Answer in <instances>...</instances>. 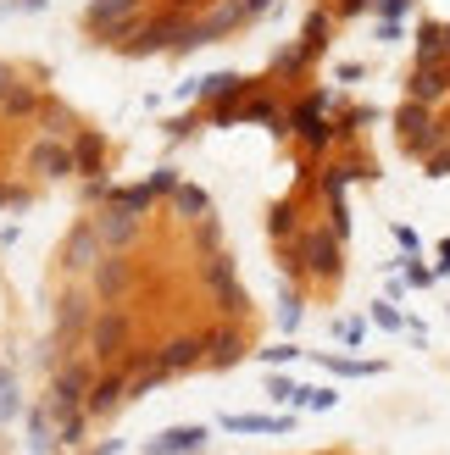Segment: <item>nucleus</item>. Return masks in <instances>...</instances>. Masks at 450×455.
I'll return each instance as SVG.
<instances>
[{
  "mask_svg": "<svg viewBox=\"0 0 450 455\" xmlns=\"http://www.w3.org/2000/svg\"><path fill=\"white\" fill-rule=\"evenodd\" d=\"M445 39H450V22H445Z\"/></svg>",
  "mask_w": 450,
  "mask_h": 455,
  "instance_id": "nucleus-61",
  "label": "nucleus"
},
{
  "mask_svg": "<svg viewBox=\"0 0 450 455\" xmlns=\"http://www.w3.org/2000/svg\"><path fill=\"white\" fill-rule=\"evenodd\" d=\"M284 267L301 272V278H317V283H340L345 272V239L333 228H301V239L284 250Z\"/></svg>",
  "mask_w": 450,
  "mask_h": 455,
  "instance_id": "nucleus-1",
  "label": "nucleus"
},
{
  "mask_svg": "<svg viewBox=\"0 0 450 455\" xmlns=\"http://www.w3.org/2000/svg\"><path fill=\"white\" fill-rule=\"evenodd\" d=\"M256 355L267 361V367H289V361H295L301 350H295V345H273V350H256Z\"/></svg>",
  "mask_w": 450,
  "mask_h": 455,
  "instance_id": "nucleus-50",
  "label": "nucleus"
},
{
  "mask_svg": "<svg viewBox=\"0 0 450 455\" xmlns=\"http://www.w3.org/2000/svg\"><path fill=\"white\" fill-rule=\"evenodd\" d=\"M267 400H278V405H306V389L295 378H284L278 367H273V378H267Z\"/></svg>",
  "mask_w": 450,
  "mask_h": 455,
  "instance_id": "nucleus-36",
  "label": "nucleus"
},
{
  "mask_svg": "<svg viewBox=\"0 0 450 455\" xmlns=\"http://www.w3.org/2000/svg\"><path fill=\"white\" fill-rule=\"evenodd\" d=\"M200 283L212 289V300H217V311L229 316V323H245V311H251V300H245V289H239V278H234V261L222 256H206V267H200Z\"/></svg>",
  "mask_w": 450,
  "mask_h": 455,
  "instance_id": "nucleus-10",
  "label": "nucleus"
},
{
  "mask_svg": "<svg viewBox=\"0 0 450 455\" xmlns=\"http://www.w3.org/2000/svg\"><path fill=\"white\" fill-rule=\"evenodd\" d=\"M356 184V178H350V167L345 162H328L323 167V178H317V189H323V200H345V189Z\"/></svg>",
  "mask_w": 450,
  "mask_h": 455,
  "instance_id": "nucleus-33",
  "label": "nucleus"
},
{
  "mask_svg": "<svg viewBox=\"0 0 450 455\" xmlns=\"http://www.w3.org/2000/svg\"><path fill=\"white\" fill-rule=\"evenodd\" d=\"M317 361H323L333 378H373V372H384V361H350V355H328V350Z\"/></svg>",
  "mask_w": 450,
  "mask_h": 455,
  "instance_id": "nucleus-32",
  "label": "nucleus"
},
{
  "mask_svg": "<svg viewBox=\"0 0 450 455\" xmlns=\"http://www.w3.org/2000/svg\"><path fill=\"white\" fill-rule=\"evenodd\" d=\"M333 405H340L333 389H306V411H333Z\"/></svg>",
  "mask_w": 450,
  "mask_h": 455,
  "instance_id": "nucleus-48",
  "label": "nucleus"
},
{
  "mask_svg": "<svg viewBox=\"0 0 450 455\" xmlns=\"http://www.w3.org/2000/svg\"><path fill=\"white\" fill-rule=\"evenodd\" d=\"M267 239H273L278 250H289L301 239V206H295V200H278V206L267 212Z\"/></svg>",
  "mask_w": 450,
  "mask_h": 455,
  "instance_id": "nucleus-27",
  "label": "nucleus"
},
{
  "mask_svg": "<svg viewBox=\"0 0 450 455\" xmlns=\"http://www.w3.org/2000/svg\"><path fill=\"white\" fill-rule=\"evenodd\" d=\"M44 106V89H28V84H12L6 95H0V117L6 123H34Z\"/></svg>",
  "mask_w": 450,
  "mask_h": 455,
  "instance_id": "nucleus-25",
  "label": "nucleus"
},
{
  "mask_svg": "<svg viewBox=\"0 0 450 455\" xmlns=\"http://www.w3.org/2000/svg\"><path fill=\"white\" fill-rule=\"evenodd\" d=\"M100 256H106V244H100V234H95V222H78L73 234H67V244H61V272H73V278H89Z\"/></svg>",
  "mask_w": 450,
  "mask_h": 455,
  "instance_id": "nucleus-15",
  "label": "nucleus"
},
{
  "mask_svg": "<svg viewBox=\"0 0 450 455\" xmlns=\"http://www.w3.org/2000/svg\"><path fill=\"white\" fill-rule=\"evenodd\" d=\"M140 17H145V0H89L84 6V34L95 44H111V51H117Z\"/></svg>",
  "mask_w": 450,
  "mask_h": 455,
  "instance_id": "nucleus-6",
  "label": "nucleus"
},
{
  "mask_svg": "<svg viewBox=\"0 0 450 455\" xmlns=\"http://www.w3.org/2000/svg\"><path fill=\"white\" fill-rule=\"evenodd\" d=\"M6 206L28 212V206H34V195H28V189H17V184H0V212H6Z\"/></svg>",
  "mask_w": 450,
  "mask_h": 455,
  "instance_id": "nucleus-46",
  "label": "nucleus"
},
{
  "mask_svg": "<svg viewBox=\"0 0 450 455\" xmlns=\"http://www.w3.org/2000/svg\"><path fill=\"white\" fill-rule=\"evenodd\" d=\"M239 6H245V17L256 22V17H267V12H273V0H239Z\"/></svg>",
  "mask_w": 450,
  "mask_h": 455,
  "instance_id": "nucleus-53",
  "label": "nucleus"
},
{
  "mask_svg": "<svg viewBox=\"0 0 450 455\" xmlns=\"http://www.w3.org/2000/svg\"><path fill=\"white\" fill-rule=\"evenodd\" d=\"M123 450H128V444H123V439H100V444H95V450H84V455H123Z\"/></svg>",
  "mask_w": 450,
  "mask_h": 455,
  "instance_id": "nucleus-54",
  "label": "nucleus"
},
{
  "mask_svg": "<svg viewBox=\"0 0 450 455\" xmlns=\"http://www.w3.org/2000/svg\"><path fill=\"white\" fill-rule=\"evenodd\" d=\"M200 123H206L200 111H195V117H173V123H167V140H173V145H184L189 133H200Z\"/></svg>",
  "mask_w": 450,
  "mask_h": 455,
  "instance_id": "nucleus-41",
  "label": "nucleus"
},
{
  "mask_svg": "<svg viewBox=\"0 0 450 455\" xmlns=\"http://www.w3.org/2000/svg\"><path fill=\"white\" fill-rule=\"evenodd\" d=\"M406 100L445 106V100H450V61H412V73H406Z\"/></svg>",
  "mask_w": 450,
  "mask_h": 455,
  "instance_id": "nucleus-16",
  "label": "nucleus"
},
{
  "mask_svg": "<svg viewBox=\"0 0 450 455\" xmlns=\"http://www.w3.org/2000/svg\"><path fill=\"white\" fill-rule=\"evenodd\" d=\"M301 316H306V300H301L295 289H284V294H278V328H284V333H295V328H301Z\"/></svg>",
  "mask_w": 450,
  "mask_h": 455,
  "instance_id": "nucleus-38",
  "label": "nucleus"
},
{
  "mask_svg": "<svg viewBox=\"0 0 450 455\" xmlns=\"http://www.w3.org/2000/svg\"><path fill=\"white\" fill-rule=\"evenodd\" d=\"M12 84H17V67H12V61H0V95H6Z\"/></svg>",
  "mask_w": 450,
  "mask_h": 455,
  "instance_id": "nucleus-57",
  "label": "nucleus"
},
{
  "mask_svg": "<svg viewBox=\"0 0 450 455\" xmlns=\"http://www.w3.org/2000/svg\"><path fill=\"white\" fill-rule=\"evenodd\" d=\"M167 200H173V217H178V222H200V217L212 212V195L200 189V184H189V178H178V189H173Z\"/></svg>",
  "mask_w": 450,
  "mask_h": 455,
  "instance_id": "nucleus-26",
  "label": "nucleus"
},
{
  "mask_svg": "<svg viewBox=\"0 0 450 455\" xmlns=\"http://www.w3.org/2000/svg\"><path fill=\"white\" fill-rule=\"evenodd\" d=\"M95 234H100V244L106 250H133L140 244V234H145V217H133V212H123V206H95Z\"/></svg>",
  "mask_w": 450,
  "mask_h": 455,
  "instance_id": "nucleus-14",
  "label": "nucleus"
},
{
  "mask_svg": "<svg viewBox=\"0 0 450 455\" xmlns=\"http://www.w3.org/2000/svg\"><path fill=\"white\" fill-rule=\"evenodd\" d=\"M167 6H173V12H189V17H195V12H206L212 0H167Z\"/></svg>",
  "mask_w": 450,
  "mask_h": 455,
  "instance_id": "nucleus-55",
  "label": "nucleus"
},
{
  "mask_svg": "<svg viewBox=\"0 0 450 455\" xmlns=\"http://www.w3.org/2000/svg\"><path fill=\"white\" fill-rule=\"evenodd\" d=\"M333 339H345V345L356 350L367 339V323H362V316H340V323H333Z\"/></svg>",
  "mask_w": 450,
  "mask_h": 455,
  "instance_id": "nucleus-39",
  "label": "nucleus"
},
{
  "mask_svg": "<svg viewBox=\"0 0 450 455\" xmlns=\"http://www.w3.org/2000/svg\"><path fill=\"white\" fill-rule=\"evenodd\" d=\"M251 89H261V78H245V73H206V78H195V95L206 106H239Z\"/></svg>",
  "mask_w": 450,
  "mask_h": 455,
  "instance_id": "nucleus-19",
  "label": "nucleus"
},
{
  "mask_svg": "<svg viewBox=\"0 0 450 455\" xmlns=\"http://www.w3.org/2000/svg\"><path fill=\"white\" fill-rule=\"evenodd\" d=\"M156 367H162L167 378L206 367V339H200V333H178V339H167V345L156 350Z\"/></svg>",
  "mask_w": 450,
  "mask_h": 455,
  "instance_id": "nucleus-18",
  "label": "nucleus"
},
{
  "mask_svg": "<svg viewBox=\"0 0 450 455\" xmlns=\"http://www.w3.org/2000/svg\"><path fill=\"white\" fill-rule=\"evenodd\" d=\"M373 323L384 328V333H400V328H406V316L395 311V300H378V306H373Z\"/></svg>",
  "mask_w": 450,
  "mask_h": 455,
  "instance_id": "nucleus-40",
  "label": "nucleus"
},
{
  "mask_svg": "<svg viewBox=\"0 0 450 455\" xmlns=\"http://www.w3.org/2000/svg\"><path fill=\"white\" fill-rule=\"evenodd\" d=\"M328 89H306V95L284 111L289 133L301 140V156H328L333 150V117H328Z\"/></svg>",
  "mask_w": 450,
  "mask_h": 455,
  "instance_id": "nucleus-3",
  "label": "nucleus"
},
{
  "mask_svg": "<svg viewBox=\"0 0 450 455\" xmlns=\"http://www.w3.org/2000/svg\"><path fill=\"white\" fill-rule=\"evenodd\" d=\"M333 22H340V17H333L328 6H311V12H306V22H301V51H306L311 61L328 56V44H333Z\"/></svg>",
  "mask_w": 450,
  "mask_h": 455,
  "instance_id": "nucleus-22",
  "label": "nucleus"
},
{
  "mask_svg": "<svg viewBox=\"0 0 450 455\" xmlns=\"http://www.w3.org/2000/svg\"><path fill=\"white\" fill-rule=\"evenodd\" d=\"M184 28H189V12H173V6H162V12H145L140 22H133V34L117 44V56H128V61H145V56H178V44H184Z\"/></svg>",
  "mask_w": 450,
  "mask_h": 455,
  "instance_id": "nucleus-2",
  "label": "nucleus"
},
{
  "mask_svg": "<svg viewBox=\"0 0 450 455\" xmlns=\"http://www.w3.org/2000/svg\"><path fill=\"white\" fill-rule=\"evenodd\" d=\"M212 439V427H200V422H184V427H167L162 439H150L145 455H200Z\"/></svg>",
  "mask_w": 450,
  "mask_h": 455,
  "instance_id": "nucleus-21",
  "label": "nucleus"
},
{
  "mask_svg": "<svg viewBox=\"0 0 450 455\" xmlns=\"http://www.w3.org/2000/svg\"><path fill=\"white\" fill-rule=\"evenodd\" d=\"M422 178H450V145H439L434 156H422Z\"/></svg>",
  "mask_w": 450,
  "mask_h": 455,
  "instance_id": "nucleus-42",
  "label": "nucleus"
},
{
  "mask_svg": "<svg viewBox=\"0 0 450 455\" xmlns=\"http://www.w3.org/2000/svg\"><path fill=\"white\" fill-rule=\"evenodd\" d=\"M17 411H22L17 378H12V367H0V427H12V422H17Z\"/></svg>",
  "mask_w": 450,
  "mask_h": 455,
  "instance_id": "nucleus-34",
  "label": "nucleus"
},
{
  "mask_svg": "<svg viewBox=\"0 0 450 455\" xmlns=\"http://www.w3.org/2000/svg\"><path fill=\"white\" fill-rule=\"evenodd\" d=\"M378 39H384V44H400V22H378Z\"/></svg>",
  "mask_w": 450,
  "mask_h": 455,
  "instance_id": "nucleus-56",
  "label": "nucleus"
},
{
  "mask_svg": "<svg viewBox=\"0 0 450 455\" xmlns=\"http://www.w3.org/2000/svg\"><path fill=\"white\" fill-rule=\"evenodd\" d=\"M222 427H229V434H289V427H295V417H261V411H234V417H222Z\"/></svg>",
  "mask_w": 450,
  "mask_h": 455,
  "instance_id": "nucleus-29",
  "label": "nucleus"
},
{
  "mask_svg": "<svg viewBox=\"0 0 450 455\" xmlns=\"http://www.w3.org/2000/svg\"><path fill=\"white\" fill-rule=\"evenodd\" d=\"M12 12H44V0H6Z\"/></svg>",
  "mask_w": 450,
  "mask_h": 455,
  "instance_id": "nucleus-59",
  "label": "nucleus"
},
{
  "mask_svg": "<svg viewBox=\"0 0 450 455\" xmlns=\"http://www.w3.org/2000/svg\"><path fill=\"white\" fill-rule=\"evenodd\" d=\"M67 145H73V162H78L84 178H100L106 172V133L100 128H78Z\"/></svg>",
  "mask_w": 450,
  "mask_h": 455,
  "instance_id": "nucleus-23",
  "label": "nucleus"
},
{
  "mask_svg": "<svg viewBox=\"0 0 450 455\" xmlns=\"http://www.w3.org/2000/svg\"><path fill=\"white\" fill-rule=\"evenodd\" d=\"M245 22H251V17H245L239 0H212L206 12H195V17H189V28H184V44H178V56L200 51V44H222L229 34H239Z\"/></svg>",
  "mask_w": 450,
  "mask_h": 455,
  "instance_id": "nucleus-7",
  "label": "nucleus"
},
{
  "mask_svg": "<svg viewBox=\"0 0 450 455\" xmlns=\"http://www.w3.org/2000/svg\"><path fill=\"white\" fill-rule=\"evenodd\" d=\"M328 12L340 17V22H350V17H367V12H373V0H328Z\"/></svg>",
  "mask_w": 450,
  "mask_h": 455,
  "instance_id": "nucleus-44",
  "label": "nucleus"
},
{
  "mask_svg": "<svg viewBox=\"0 0 450 455\" xmlns=\"http://www.w3.org/2000/svg\"><path fill=\"white\" fill-rule=\"evenodd\" d=\"M34 128L44 133V140H73L78 133V123H73V111H67L56 95H44V106H39V117H34Z\"/></svg>",
  "mask_w": 450,
  "mask_h": 455,
  "instance_id": "nucleus-28",
  "label": "nucleus"
},
{
  "mask_svg": "<svg viewBox=\"0 0 450 455\" xmlns=\"http://www.w3.org/2000/svg\"><path fill=\"white\" fill-rule=\"evenodd\" d=\"M328 228L340 239H350V206H345V200H328Z\"/></svg>",
  "mask_w": 450,
  "mask_h": 455,
  "instance_id": "nucleus-45",
  "label": "nucleus"
},
{
  "mask_svg": "<svg viewBox=\"0 0 450 455\" xmlns=\"http://www.w3.org/2000/svg\"><path fill=\"white\" fill-rule=\"evenodd\" d=\"M156 200H162V195H156V189H150V178H145V184H111L100 206H123V212H133V217H150V212H156Z\"/></svg>",
  "mask_w": 450,
  "mask_h": 455,
  "instance_id": "nucleus-24",
  "label": "nucleus"
},
{
  "mask_svg": "<svg viewBox=\"0 0 450 455\" xmlns=\"http://www.w3.org/2000/svg\"><path fill=\"white\" fill-rule=\"evenodd\" d=\"M245 123H261V128H273L278 140L289 133V123H284V106H278V95L267 89V78H261V89H251V95L239 100V128Z\"/></svg>",
  "mask_w": 450,
  "mask_h": 455,
  "instance_id": "nucleus-20",
  "label": "nucleus"
},
{
  "mask_svg": "<svg viewBox=\"0 0 450 455\" xmlns=\"http://www.w3.org/2000/svg\"><path fill=\"white\" fill-rule=\"evenodd\" d=\"M439 123H445V133H450V111H445V117H439Z\"/></svg>",
  "mask_w": 450,
  "mask_h": 455,
  "instance_id": "nucleus-60",
  "label": "nucleus"
},
{
  "mask_svg": "<svg viewBox=\"0 0 450 455\" xmlns=\"http://www.w3.org/2000/svg\"><path fill=\"white\" fill-rule=\"evenodd\" d=\"M395 244L406 250V256H417V244H422V239H417V228H406V222H395Z\"/></svg>",
  "mask_w": 450,
  "mask_h": 455,
  "instance_id": "nucleus-51",
  "label": "nucleus"
},
{
  "mask_svg": "<svg viewBox=\"0 0 450 455\" xmlns=\"http://www.w3.org/2000/svg\"><path fill=\"white\" fill-rule=\"evenodd\" d=\"M406 12H412V0H373V17L378 22H400Z\"/></svg>",
  "mask_w": 450,
  "mask_h": 455,
  "instance_id": "nucleus-43",
  "label": "nucleus"
},
{
  "mask_svg": "<svg viewBox=\"0 0 450 455\" xmlns=\"http://www.w3.org/2000/svg\"><path fill=\"white\" fill-rule=\"evenodd\" d=\"M434 272H439V278L450 272V239H439V261H434Z\"/></svg>",
  "mask_w": 450,
  "mask_h": 455,
  "instance_id": "nucleus-58",
  "label": "nucleus"
},
{
  "mask_svg": "<svg viewBox=\"0 0 450 455\" xmlns=\"http://www.w3.org/2000/svg\"><path fill=\"white\" fill-rule=\"evenodd\" d=\"M362 78H367L362 61H345V67H340V84H362Z\"/></svg>",
  "mask_w": 450,
  "mask_h": 455,
  "instance_id": "nucleus-52",
  "label": "nucleus"
},
{
  "mask_svg": "<svg viewBox=\"0 0 450 455\" xmlns=\"http://www.w3.org/2000/svg\"><path fill=\"white\" fill-rule=\"evenodd\" d=\"M89 300H95L89 289H67L61 300H56V339H61V350H73L78 339L89 333V323H95V306H89Z\"/></svg>",
  "mask_w": 450,
  "mask_h": 455,
  "instance_id": "nucleus-11",
  "label": "nucleus"
},
{
  "mask_svg": "<svg viewBox=\"0 0 450 455\" xmlns=\"http://www.w3.org/2000/svg\"><path fill=\"white\" fill-rule=\"evenodd\" d=\"M28 167L44 178V184H61V178H73V172H78L73 145H67V140H44V133L28 145Z\"/></svg>",
  "mask_w": 450,
  "mask_h": 455,
  "instance_id": "nucleus-17",
  "label": "nucleus"
},
{
  "mask_svg": "<svg viewBox=\"0 0 450 455\" xmlns=\"http://www.w3.org/2000/svg\"><path fill=\"white\" fill-rule=\"evenodd\" d=\"M84 427H89V411L56 417V444H61V450H78V444H84Z\"/></svg>",
  "mask_w": 450,
  "mask_h": 455,
  "instance_id": "nucleus-35",
  "label": "nucleus"
},
{
  "mask_svg": "<svg viewBox=\"0 0 450 455\" xmlns=\"http://www.w3.org/2000/svg\"><path fill=\"white\" fill-rule=\"evenodd\" d=\"M95 372H100V367H89V361H78V355H67L61 367L51 372V395H44V411H51V422L67 417V411H84V395H89V383H95Z\"/></svg>",
  "mask_w": 450,
  "mask_h": 455,
  "instance_id": "nucleus-8",
  "label": "nucleus"
},
{
  "mask_svg": "<svg viewBox=\"0 0 450 455\" xmlns=\"http://www.w3.org/2000/svg\"><path fill=\"white\" fill-rule=\"evenodd\" d=\"M84 350L95 355V367H117V361L133 350V316L123 306L95 311V323H89V333H84Z\"/></svg>",
  "mask_w": 450,
  "mask_h": 455,
  "instance_id": "nucleus-5",
  "label": "nucleus"
},
{
  "mask_svg": "<svg viewBox=\"0 0 450 455\" xmlns=\"http://www.w3.org/2000/svg\"><path fill=\"white\" fill-rule=\"evenodd\" d=\"M417 61H450V39H445V22H417Z\"/></svg>",
  "mask_w": 450,
  "mask_h": 455,
  "instance_id": "nucleus-30",
  "label": "nucleus"
},
{
  "mask_svg": "<svg viewBox=\"0 0 450 455\" xmlns=\"http://www.w3.org/2000/svg\"><path fill=\"white\" fill-rule=\"evenodd\" d=\"M434 278H439V272H434V267H417V261L406 256V283H412V289H429Z\"/></svg>",
  "mask_w": 450,
  "mask_h": 455,
  "instance_id": "nucleus-49",
  "label": "nucleus"
},
{
  "mask_svg": "<svg viewBox=\"0 0 450 455\" xmlns=\"http://www.w3.org/2000/svg\"><path fill=\"white\" fill-rule=\"evenodd\" d=\"M195 250H200V256H217V250H222V222L212 212L195 222Z\"/></svg>",
  "mask_w": 450,
  "mask_h": 455,
  "instance_id": "nucleus-37",
  "label": "nucleus"
},
{
  "mask_svg": "<svg viewBox=\"0 0 450 455\" xmlns=\"http://www.w3.org/2000/svg\"><path fill=\"white\" fill-rule=\"evenodd\" d=\"M123 405H128V372L123 367H100L95 383H89V395H84L89 422H106L111 411H123Z\"/></svg>",
  "mask_w": 450,
  "mask_h": 455,
  "instance_id": "nucleus-12",
  "label": "nucleus"
},
{
  "mask_svg": "<svg viewBox=\"0 0 450 455\" xmlns=\"http://www.w3.org/2000/svg\"><path fill=\"white\" fill-rule=\"evenodd\" d=\"M395 140H400V150H406L412 162H422V156H434L439 145H450V133H445V123L434 117V106L400 100V111H395Z\"/></svg>",
  "mask_w": 450,
  "mask_h": 455,
  "instance_id": "nucleus-4",
  "label": "nucleus"
},
{
  "mask_svg": "<svg viewBox=\"0 0 450 455\" xmlns=\"http://www.w3.org/2000/svg\"><path fill=\"white\" fill-rule=\"evenodd\" d=\"M206 339V367L212 372H234L245 355H251V345H245V333H239V323H229V316H222L217 328H206L200 333Z\"/></svg>",
  "mask_w": 450,
  "mask_h": 455,
  "instance_id": "nucleus-13",
  "label": "nucleus"
},
{
  "mask_svg": "<svg viewBox=\"0 0 450 455\" xmlns=\"http://www.w3.org/2000/svg\"><path fill=\"white\" fill-rule=\"evenodd\" d=\"M306 67H311V56L301 51V39H295V44H278V51H273L267 73H273V78H306Z\"/></svg>",
  "mask_w": 450,
  "mask_h": 455,
  "instance_id": "nucleus-31",
  "label": "nucleus"
},
{
  "mask_svg": "<svg viewBox=\"0 0 450 455\" xmlns=\"http://www.w3.org/2000/svg\"><path fill=\"white\" fill-rule=\"evenodd\" d=\"M150 189H156V195L167 200V195L178 189V167H156V172H150Z\"/></svg>",
  "mask_w": 450,
  "mask_h": 455,
  "instance_id": "nucleus-47",
  "label": "nucleus"
},
{
  "mask_svg": "<svg viewBox=\"0 0 450 455\" xmlns=\"http://www.w3.org/2000/svg\"><path fill=\"white\" fill-rule=\"evenodd\" d=\"M133 283H140V272H133L128 250H106V256L95 261V272H89V294H95L100 306H123Z\"/></svg>",
  "mask_w": 450,
  "mask_h": 455,
  "instance_id": "nucleus-9",
  "label": "nucleus"
}]
</instances>
